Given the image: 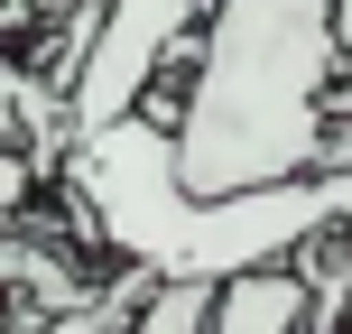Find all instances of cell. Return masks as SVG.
Here are the masks:
<instances>
[{"label": "cell", "instance_id": "6", "mask_svg": "<svg viewBox=\"0 0 352 334\" xmlns=\"http://www.w3.org/2000/svg\"><path fill=\"white\" fill-rule=\"evenodd\" d=\"M204 306H213V288H148L130 334H204Z\"/></svg>", "mask_w": 352, "mask_h": 334}, {"label": "cell", "instance_id": "2", "mask_svg": "<svg viewBox=\"0 0 352 334\" xmlns=\"http://www.w3.org/2000/svg\"><path fill=\"white\" fill-rule=\"evenodd\" d=\"M167 130H176V103L148 93L121 130L74 140L56 158L65 167V195L84 205V223L148 288H223V279H250V269H297L306 242L352 223V176H297V186L195 205V195H176Z\"/></svg>", "mask_w": 352, "mask_h": 334}, {"label": "cell", "instance_id": "5", "mask_svg": "<svg viewBox=\"0 0 352 334\" xmlns=\"http://www.w3.org/2000/svg\"><path fill=\"white\" fill-rule=\"evenodd\" d=\"M140 306H148V279H140V269H121L111 288L74 298V306H65V316H56L47 334H130V316H140Z\"/></svg>", "mask_w": 352, "mask_h": 334}, {"label": "cell", "instance_id": "3", "mask_svg": "<svg viewBox=\"0 0 352 334\" xmlns=\"http://www.w3.org/2000/svg\"><path fill=\"white\" fill-rule=\"evenodd\" d=\"M195 28H204V0H102L84 65H74V93H65V149L121 130L167 74H186Z\"/></svg>", "mask_w": 352, "mask_h": 334}, {"label": "cell", "instance_id": "7", "mask_svg": "<svg viewBox=\"0 0 352 334\" xmlns=\"http://www.w3.org/2000/svg\"><path fill=\"white\" fill-rule=\"evenodd\" d=\"M28 186H37V167L19 158V149H0V223H19V205H28Z\"/></svg>", "mask_w": 352, "mask_h": 334}, {"label": "cell", "instance_id": "1", "mask_svg": "<svg viewBox=\"0 0 352 334\" xmlns=\"http://www.w3.org/2000/svg\"><path fill=\"white\" fill-rule=\"evenodd\" d=\"M334 74H343V56L324 28V0H204L176 130H167L176 195L223 205V195L324 176Z\"/></svg>", "mask_w": 352, "mask_h": 334}, {"label": "cell", "instance_id": "4", "mask_svg": "<svg viewBox=\"0 0 352 334\" xmlns=\"http://www.w3.org/2000/svg\"><path fill=\"white\" fill-rule=\"evenodd\" d=\"M316 325V279L306 269H250L223 279L204 306V334H306Z\"/></svg>", "mask_w": 352, "mask_h": 334}, {"label": "cell", "instance_id": "8", "mask_svg": "<svg viewBox=\"0 0 352 334\" xmlns=\"http://www.w3.org/2000/svg\"><path fill=\"white\" fill-rule=\"evenodd\" d=\"M324 28H334V56L352 65V0H324Z\"/></svg>", "mask_w": 352, "mask_h": 334}]
</instances>
